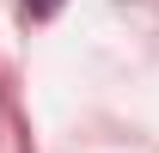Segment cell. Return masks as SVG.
I'll list each match as a JSON object with an SVG mask.
<instances>
[{"mask_svg": "<svg viewBox=\"0 0 159 153\" xmlns=\"http://www.w3.org/2000/svg\"><path fill=\"white\" fill-rule=\"evenodd\" d=\"M25 12H31V19H55L61 0H25Z\"/></svg>", "mask_w": 159, "mask_h": 153, "instance_id": "cell-1", "label": "cell"}]
</instances>
